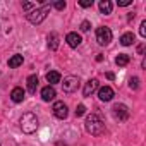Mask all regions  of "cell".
<instances>
[{
	"mask_svg": "<svg viewBox=\"0 0 146 146\" xmlns=\"http://www.w3.org/2000/svg\"><path fill=\"white\" fill-rule=\"evenodd\" d=\"M0 146H2V144H0Z\"/></svg>",
	"mask_w": 146,
	"mask_h": 146,
	"instance_id": "cell-30",
	"label": "cell"
},
{
	"mask_svg": "<svg viewBox=\"0 0 146 146\" xmlns=\"http://www.w3.org/2000/svg\"><path fill=\"white\" fill-rule=\"evenodd\" d=\"M90 28H91V23L90 21H83L81 23V31H90Z\"/></svg>",
	"mask_w": 146,
	"mask_h": 146,
	"instance_id": "cell-24",
	"label": "cell"
},
{
	"mask_svg": "<svg viewBox=\"0 0 146 146\" xmlns=\"http://www.w3.org/2000/svg\"><path fill=\"white\" fill-rule=\"evenodd\" d=\"M129 60H131V57H129L127 53H119V55L115 57V64H117L119 67L127 65V64H129Z\"/></svg>",
	"mask_w": 146,
	"mask_h": 146,
	"instance_id": "cell-16",
	"label": "cell"
},
{
	"mask_svg": "<svg viewBox=\"0 0 146 146\" xmlns=\"http://www.w3.org/2000/svg\"><path fill=\"white\" fill-rule=\"evenodd\" d=\"M96 90H98V79H90V81L86 83L84 90H83V95H84V96H91Z\"/></svg>",
	"mask_w": 146,
	"mask_h": 146,
	"instance_id": "cell-10",
	"label": "cell"
},
{
	"mask_svg": "<svg viewBox=\"0 0 146 146\" xmlns=\"http://www.w3.org/2000/svg\"><path fill=\"white\" fill-rule=\"evenodd\" d=\"M96 41L100 45H108L112 41V29L107 26H100L96 29Z\"/></svg>",
	"mask_w": 146,
	"mask_h": 146,
	"instance_id": "cell-4",
	"label": "cell"
},
{
	"mask_svg": "<svg viewBox=\"0 0 146 146\" xmlns=\"http://www.w3.org/2000/svg\"><path fill=\"white\" fill-rule=\"evenodd\" d=\"M113 96H115V93H113V90H112L110 86H103V88L98 90V98H100L102 102H110Z\"/></svg>",
	"mask_w": 146,
	"mask_h": 146,
	"instance_id": "cell-9",
	"label": "cell"
},
{
	"mask_svg": "<svg viewBox=\"0 0 146 146\" xmlns=\"http://www.w3.org/2000/svg\"><path fill=\"white\" fill-rule=\"evenodd\" d=\"M23 9L29 14V12H33L36 9V4H33V2H23Z\"/></svg>",
	"mask_w": 146,
	"mask_h": 146,
	"instance_id": "cell-20",
	"label": "cell"
},
{
	"mask_svg": "<svg viewBox=\"0 0 146 146\" xmlns=\"http://www.w3.org/2000/svg\"><path fill=\"white\" fill-rule=\"evenodd\" d=\"M120 7H127V5H131L132 4V0H119V2H117Z\"/></svg>",
	"mask_w": 146,
	"mask_h": 146,
	"instance_id": "cell-27",
	"label": "cell"
},
{
	"mask_svg": "<svg viewBox=\"0 0 146 146\" xmlns=\"http://www.w3.org/2000/svg\"><path fill=\"white\" fill-rule=\"evenodd\" d=\"M139 35H141L143 38L146 36V21H143V23H141V26H139Z\"/></svg>",
	"mask_w": 146,
	"mask_h": 146,
	"instance_id": "cell-25",
	"label": "cell"
},
{
	"mask_svg": "<svg viewBox=\"0 0 146 146\" xmlns=\"http://www.w3.org/2000/svg\"><path fill=\"white\" fill-rule=\"evenodd\" d=\"M21 129L26 134H33L38 129V119H36V115L33 112H26L21 117Z\"/></svg>",
	"mask_w": 146,
	"mask_h": 146,
	"instance_id": "cell-2",
	"label": "cell"
},
{
	"mask_svg": "<svg viewBox=\"0 0 146 146\" xmlns=\"http://www.w3.org/2000/svg\"><path fill=\"white\" fill-rule=\"evenodd\" d=\"M112 112H113L115 119H119V120H127L129 119V108L124 103H115L113 108H112Z\"/></svg>",
	"mask_w": 146,
	"mask_h": 146,
	"instance_id": "cell-7",
	"label": "cell"
},
{
	"mask_svg": "<svg viewBox=\"0 0 146 146\" xmlns=\"http://www.w3.org/2000/svg\"><path fill=\"white\" fill-rule=\"evenodd\" d=\"M55 96H57V93H55L53 86H45V88L41 90V98H43L45 102H52Z\"/></svg>",
	"mask_w": 146,
	"mask_h": 146,
	"instance_id": "cell-11",
	"label": "cell"
},
{
	"mask_svg": "<svg viewBox=\"0 0 146 146\" xmlns=\"http://www.w3.org/2000/svg\"><path fill=\"white\" fill-rule=\"evenodd\" d=\"M129 88L131 90H139V78H131L129 79Z\"/></svg>",
	"mask_w": 146,
	"mask_h": 146,
	"instance_id": "cell-21",
	"label": "cell"
},
{
	"mask_svg": "<svg viewBox=\"0 0 146 146\" xmlns=\"http://www.w3.org/2000/svg\"><path fill=\"white\" fill-rule=\"evenodd\" d=\"M23 55H12L11 58H9V67L11 69H16V67H19V65H23Z\"/></svg>",
	"mask_w": 146,
	"mask_h": 146,
	"instance_id": "cell-17",
	"label": "cell"
},
{
	"mask_svg": "<svg viewBox=\"0 0 146 146\" xmlns=\"http://www.w3.org/2000/svg\"><path fill=\"white\" fill-rule=\"evenodd\" d=\"M65 41H67V45H69L70 48H78V46L83 43V38H81V35H78V33H69V35L65 36Z\"/></svg>",
	"mask_w": 146,
	"mask_h": 146,
	"instance_id": "cell-8",
	"label": "cell"
},
{
	"mask_svg": "<svg viewBox=\"0 0 146 146\" xmlns=\"http://www.w3.org/2000/svg\"><path fill=\"white\" fill-rule=\"evenodd\" d=\"M62 88H64L65 93H74V91H78V88H79V78H76V76H67L64 79V83H62Z\"/></svg>",
	"mask_w": 146,
	"mask_h": 146,
	"instance_id": "cell-5",
	"label": "cell"
},
{
	"mask_svg": "<svg viewBox=\"0 0 146 146\" xmlns=\"http://www.w3.org/2000/svg\"><path fill=\"white\" fill-rule=\"evenodd\" d=\"M143 50H144V45H139L137 46V53H143Z\"/></svg>",
	"mask_w": 146,
	"mask_h": 146,
	"instance_id": "cell-28",
	"label": "cell"
},
{
	"mask_svg": "<svg viewBox=\"0 0 146 146\" xmlns=\"http://www.w3.org/2000/svg\"><path fill=\"white\" fill-rule=\"evenodd\" d=\"M86 113V107L84 105H78L76 107V117H83Z\"/></svg>",
	"mask_w": 146,
	"mask_h": 146,
	"instance_id": "cell-22",
	"label": "cell"
},
{
	"mask_svg": "<svg viewBox=\"0 0 146 146\" xmlns=\"http://www.w3.org/2000/svg\"><path fill=\"white\" fill-rule=\"evenodd\" d=\"M53 7H55L57 11H64V9H65V2H64V0H58V2L53 4Z\"/></svg>",
	"mask_w": 146,
	"mask_h": 146,
	"instance_id": "cell-23",
	"label": "cell"
},
{
	"mask_svg": "<svg viewBox=\"0 0 146 146\" xmlns=\"http://www.w3.org/2000/svg\"><path fill=\"white\" fill-rule=\"evenodd\" d=\"M107 78H108V79H113V78H115L113 72H107Z\"/></svg>",
	"mask_w": 146,
	"mask_h": 146,
	"instance_id": "cell-29",
	"label": "cell"
},
{
	"mask_svg": "<svg viewBox=\"0 0 146 146\" xmlns=\"http://www.w3.org/2000/svg\"><path fill=\"white\" fill-rule=\"evenodd\" d=\"M120 43H122L124 46L132 45V43H134V35H132V33H124V35L120 36Z\"/></svg>",
	"mask_w": 146,
	"mask_h": 146,
	"instance_id": "cell-19",
	"label": "cell"
},
{
	"mask_svg": "<svg viewBox=\"0 0 146 146\" xmlns=\"http://www.w3.org/2000/svg\"><path fill=\"white\" fill-rule=\"evenodd\" d=\"M24 96H26V93H24L23 88H14V90L11 91V98H12L14 103H21V102L24 100Z\"/></svg>",
	"mask_w": 146,
	"mask_h": 146,
	"instance_id": "cell-12",
	"label": "cell"
},
{
	"mask_svg": "<svg viewBox=\"0 0 146 146\" xmlns=\"http://www.w3.org/2000/svg\"><path fill=\"white\" fill-rule=\"evenodd\" d=\"M58 43H60L58 41V35L57 33H50L48 35V48L50 50H57L58 48Z\"/></svg>",
	"mask_w": 146,
	"mask_h": 146,
	"instance_id": "cell-13",
	"label": "cell"
},
{
	"mask_svg": "<svg viewBox=\"0 0 146 146\" xmlns=\"http://www.w3.org/2000/svg\"><path fill=\"white\" fill-rule=\"evenodd\" d=\"M112 9H113V5H112V2L110 0H102L100 2V11H102V14H112Z\"/></svg>",
	"mask_w": 146,
	"mask_h": 146,
	"instance_id": "cell-15",
	"label": "cell"
},
{
	"mask_svg": "<svg viewBox=\"0 0 146 146\" xmlns=\"http://www.w3.org/2000/svg\"><path fill=\"white\" fill-rule=\"evenodd\" d=\"M46 81H48L50 84L60 83V72H57V70H50L48 74H46Z\"/></svg>",
	"mask_w": 146,
	"mask_h": 146,
	"instance_id": "cell-18",
	"label": "cell"
},
{
	"mask_svg": "<svg viewBox=\"0 0 146 146\" xmlns=\"http://www.w3.org/2000/svg\"><path fill=\"white\" fill-rule=\"evenodd\" d=\"M36 88H38V76H29L28 78V91L29 93H36Z\"/></svg>",
	"mask_w": 146,
	"mask_h": 146,
	"instance_id": "cell-14",
	"label": "cell"
},
{
	"mask_svg": "<svg viewBox=\"0 0 146 146\" xmlns=\"http://www.w3.org/2000/svg\"><path fill=\"white\" fill-rule=\"evenodd\" d=\"M79 5H81V7H91V5H93V0H81Z\"/></svg>",
	"mask_w": 146,
	"mask_h": 146,
	"instance_id": "cell-26",
	"label": "cell"
},
{
	"mask_svg": "<svg viewBox=\"0 0 146 146\" xmlns=\"http://www.w3.org/2000/svg\"><path fill=\"white\" fill-rule=\"evenodd\" d=\"M52 112H53V115L57 117V119H67V115H69V110H67V105L64 103V102H55L53 103V107H52Z\"/></svg>",
	"mask_w": 146,
	"mask_h": 146,
	"instance_id": "cell-6",
	"label": "cell"
},
{
	"mask_svg": "<svg viewBox=\"0 0 146 146\" xmlns=\"http://www.w3.org/2000/svg\"><path fill=\"white\" fill-rule=\"evenodd\" d=\"M48 12H50V5H48V4H45L43 7L35 9L33 12H29V14H28V21H29L31 24H40V23H43V21L46 19Z\"/></svg>",
	"mask_w": 146,
	"mask_h": 146,
	"instance_id": "cell-3",
	"label": "cell"
},
{
	"mask_svg": "<svg viewBox=\"0 0 146 146\" xmlns=\"http://www.w3.org/2000/svg\"><path fill=\"white\" fill-rule=\"evenodd\" d=\"M84 127H86V131H88L90 134L98 136V134H102V132H103L105 124H103V120H102L96 113H91V115H88V117H86Z\"/></svg>",
	"mask_w": 146,
	"mask_h": 146,
	"instance_id": "cell-1",
	"label": "cell"
}]
</instances>
